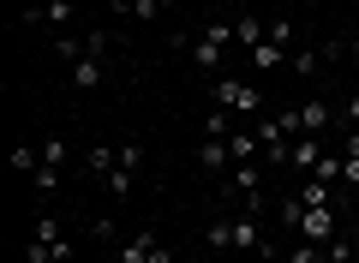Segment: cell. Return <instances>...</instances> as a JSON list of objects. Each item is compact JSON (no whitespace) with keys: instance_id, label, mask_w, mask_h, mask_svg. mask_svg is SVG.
<instances>
[{"instance_id":"1","label":"cell","mask_w":359,"mask_h":263,"mask_svg":"<svg viewBox=\"0 0 359 263\" xmlns=\"http://www.w3.org/2000/svg\"><path fill=\"white\" fill-rule=\"evenodd\" d=\"M210 96H216V108L240 114V120H264V90H257L252 78L222 72V78H210Z\"/></svg>"},{"instance_id":"2","label":"cell","mask_w":359,"mask_h":263,"mask_svg":"<svg viewBox=\"0 0 359 263\" xmlns=\"http://www.w3.org/2000/svg\"><path fill=\"white\" fill-rule=\"evenodd\" d=\"M228 42H233V18H216V25L192 30V66L210 78H222V66H228Z\"/></svg>"},{"instance_id":"3","label":"cell","mask_w":359,"mask_h":263,"mask_svg":"<svg viewBox=\"0 0 359 263\" xmlns=\"http://www.w3.org/2000/svg\"><path fill=\"white\" fill-rule=\"evenodd\" d=\"M25 263H72V239L60 234V215H36L30 245H25Z\"/></svg>"},{"instance_id":"4","label":"cell","mask_w":359,"mask_h":263,"mask_svg":"<svg viewBox=\"0 0 359 263\" xmlns=\"http://www.w3.org/2000/svg\"><path fill=\"white\" fill-rule=\"evenodd\" d=\"M294 234L299 239H311V245H330L335 234H341V210H306V203H299V222H294Z\"/></svg>"},{"instance_id":"5","label":"cell","mask_w":359,"mask_h":263,"mask_svg":"<svg viewBox=\"0 0 359 263\" xmlns=\"http://www.w3.org/2000/svg\"><path fill=\"white\" fill-rule=\"evenodd\" d=\"M60 168H66V138H42V162H36V174H30V186H36L42 198H54V191H60Z\"/></svg>"},{"instance_id":"6","label":"cell","mask_w":359,"mask_h":263,"mask_svg":"<svg viewBox=\"0 0 359 263\" xmlns=\"http://www.w3.org/2000/svg\"><path fill=\"white\" fill-rule=\"evenodd\" d=\"M318 162H323V138H318V132H299V138L287 144V168H294L299 180H311V174H318Z\"/></svg>"},{"instance_id":"7","label":"cell","mask_w":359,"mask_h":263,"mask_svg":"<svg viewBox=\"0 0 359 263\" xmlns=\"http://www.w3.org/2000/svg\"><path fill=\"white\" fill-rule=\"evenodd\" d=\"M294 114H299V132H318V138L330 132L335 120H341V108H330L323 96H306V102H294Z\"/></svg>"},{"instance_id":"8","label":"cell","mask_w":359,"mask_h":263,"mask_svg":"<svg viewBox=\"0 0 359 263\" xmlns=\"http://www.w3.org/2000/svg\"><path fill=\"white\" fill-rule=\"evenodd\" d=\"M72 18H78V0H36L25 13V25H54V30H72Z\"/></svg>"},{"instance_id":"9","label":"cell","mask_w":359,"mask_h":263,"mask_svg":"<svg viewBox=\"0 0 359 263\" xmlns=\"http://www.w3.org/2000/svg\"><path fill=\"white\" fill-rule=\"evenodd\" d=\"M198 168H204L210 180H228V174H233V150H228V138H204V144H198Z\"/></svg>"},{"instance_id":"10","label":"cell","mask_w":359,"mask_h":263,"mask_svg":"<svg viewBox=\"0 0 359 263\" xmlns=\"http://www.w3.org/2000/svg\"><path fill=\"white\" fill-rule=\"evenodd\" d=\"M269 239H264V227H257V210H245V215H233V251H264Z\"/></svg>"},{"instance_id":"11","label":"cell","mask_w":359,"mask_h":263,"mask_svg":"<svg viewBox=\"0 0 359 263\" xmlns=\"http://www.w3.org/2000/svg\"><path fill=\"white\" fill-rule=\"evenodd\" d=\"M102 72H108V60H102V54H78L66 78H72V90H96V84H102Z\"/></svg>"},{"instance_id":"12","label":"cell","mask_w":359,"mask_h":263,"mask_svg":"<svg viewBox=\"0 0 359 263\" xmlns=\"http://www.w3.org/2000/svg\"><path fill=\"white\" fill-rule=\"evenodd\" d=\"M114 162H120V144H90V150H84V168H90V180H108V174H114Z\"/></svg>"},{"instance_id":"13","label":"cell","mask_w":359,"mask_h":263,"mask_svg":"<svg viewBox=\"0 0 359 263\" xmlns=\"http://www.w3.org/2000/svg\"><path fill=\"white\" fill-rule=\"evenodd\" d=\"M264 36H269V18H257V13H240V18H233V42H240V48H257Z\"/></svg>"},{"instance_id":"14","label":"cell","mask_w":359,"mask_h":263,"mask_svg":"<svg viewBox=\"0 0 359 263\" xmlns=\"http://www.w3.org/2000/svg\"><path fill=\"white\" fill-rule=\"evenodd\" d=\"M156 245H162V239H156V227H138V234L120 245V263H150V251H156Z\"/></svg>"},{"instance_id":"15","label":"cell","mask_w":359,"mask_h":263,"mask_svg":"<svg viewBox=\"0 0 359 263\" xmlns=\"http://www.w3.org/2000/svg\"><path fill=\"white\" fill-rule=\"evenodd\" d=\"M323 66H330L323 48H294V54H287V72H294V78H318Z\"/></svg>"},{"instance_id":"16","label":"cell","mask_w":359,"mask_h":263,"mask_svg":"<svg viewBox=\"0 0 359 263\" xmlns=\"http://www.w3.org/2000/svg\"><path fill=\"white\" fill-rule=\"evenodd\" d=\"M245 54H252V66H257V72H282V66H287V54H294V48H276V42H257V48H245Z\"/></svg>"},{"instance_id":"17","label":"cell","mask_w":359,"mask_h":263,"mask_svg":"<svg viewBox=\"0 0 359 263\" xmlns=\"http://www.w3.org/2000/svg\"><path fill=\"white\" fill-rule=\"evenodd\" d=\"M306 210H330L335 203V186H323V180H299V191H294Z\"/></svg>"},{"instance_id":"18","label":"cell","mask_w":359,"mask_h":263,"mask_svg":"<svg viewBox=\"0 0 359 263\" xmlns=\"http://www.w3.org/2000/svg\"><path fill=\"white\" fill-rule=\"evenodd\" d=\"M204 245H210V251H222V257H228V251H233V215H216V222L204 227Z\"/></svg>"},{"instance_id":"19","label":"cell","mask_w":359,"mask_h":263,"mask_svg":"<svg viewBox=\"0 0 359 263\" xmlns=\"http://www.w3.org/2000/svg\"><path fill=\"white\" fill-rule=\"evenodd\" d=\"M264 42H276V48H299V25H294L287 13H276V18H269V36H264Z\"/></svg>"},{"instance_id":"20","label":"cell","mask_w":359,"mask_h":263,"mask_svg":"<svg viewBox=\"0 0 359 263\" xmlns=\"http://www.w3.org/2000/svg\"><path fill=\"white\" fill-rule=\"evenodd\" d=\"M228 132H233L228 108H210V114H204V138H228Z\"/></svg>"},{"instance_id":"21","label":"cell","mask_w":359,"mask_h":263,"mask_svg":"<svg viewBox=\"0 0 359 263\" xmlns=\"http://www.w3.org/2000/svg\"><path fill=\"white\" fill-rule=\"evenodd\" d=\"M36 162H42V144H18V150H13V168H18V174H36Z\"/></svg>"},{"instance_id":"22","label":"cell","mask_w":359,"mask_h":263,"mask_svg":"<svg viewBox=\"0 0 359 263\" xmlns=\"http://www.w3.org/2000/svg\"><path fill=\"white\" fill-rule=\"evenodd\" d=\"M132 180H138L132 168H114V174H108L102 186H108V198H132Z\"/></svg>"},{"instance_id":"23","label":"cell","mask_w":359,"mask_h":263,"mask_svg":"<svg viewBox=\"0 0 359 263\" xmlns=\"http://www.w3.org/2000/svg\"><path fill=\"white\" fill-rule=\"evenodd\" d=\"M311 180H323V186H330V180H341V156L323 150V162H318V174H311Z\"/></svg>"},{"instance_id":"24","label":"cell","mask_w":359,"mask_h":263,"mask_svg":"<svg viewBox=\"0 0 359 263\" xmlns=\"http://www.w3.org/2000/svg\"><path fill=\"white\" fill-rule=\"evenodd\" d=\"M341 126H347V132H359V90H347V102H341Z\"/></svg>"},{"instance_id":"25","label":"cell","mask_w":359,"mask_h":263,"mask_svg":"<svg viewBox=\"0 0 359 263\" xmlns=\"http://www.w3.org/2000/svg\"><path fill=\"white\" fill-rule=\"evenodd\" d=\"M84 54H102L108 60V30H84Z\"/></svg>"},{"instance_id":"26","label":"cell","mask_w":359,"mask_h":263,"mask_svg":"<svg viewBox=\"0 0 359 263\" xmlns=\"http://www.w3.org/2000/svg\"><path fill=\"white\" fill-rule=\"evenodd\" d=\"M341 174H347V186H359V156H347V150H341Z\"/></svg>"},{"instance_id":"27","label":"cell","mask_w":359,"mask_h":263,"mask_svg":"<svg viewBox=\"0 0 359 263\" xmlns=\"http://www.w3.org/2000/svg\"><path fill=\"white\" fill-rule=\"evenodd\" d=\"M114 13H120V18H138V13H144V0H114Z\"/></svg>"},{"instance_id":"28","label":"cell","mask_w":359,"mask_h":263,"mask_svg":"<svg viewBox=\"0 0 359 263\" xmlns=\"http://www.w3.org/2000/svg\"><path fill=\"white\" fill-rule=\"evenodd\" d=\"M240 263H276V251H269V245H264V251H245Z\"/></svg>"},{"instance_id":"29","label":"cell","mask_w":359,"mask_h":263,"mask_svg":"<svg viewBox=\"0 0 359 263\" xmlns=\"http://www.w3.org/2000/svg\"><path fill=\"white\" fill-rule=\"evenodd\" d=\"M150 263H174V251H168V245H156V251H150Z\"/></svg>"},{"instance_id":"30","label":"cell","mask_w":359,"mask_h":263,"mask_svg":"<svg viewBox=\"0 0 359 263\" xmlns=\"http://www.w3.org/2000/svg\"><path fill=\"white\" fill-rule=\"evenodd\" d=\"M347 54H353V60H359V36H353V42H347Z\"/></svg>"},{"instance_id":"31","label":"cell","mask_w":359,"mask_h":263,"mask_svg":"<svg viewBox=\"0 0 359 263\" xmlns=\"http://www.w3.org/2000/svg\"><path fill=\"white\" fill-rule=\"evenodd\" d=\"M282 6H299V0H282ZM306 6H318V0H306Z\"/></svg>"},{"instance_id":"32","label":"cell","mask_w":359,"mask_h":263,"mask_svg":"<svg viewBox=\"0 0 359 263\" xmlns=\"http://www.w3.org/2000/svg\"><path fill=\"white\" fill-rule=\"evenodd\" d=\"M276 263H287V257H276Z\"/></svg>"},{"instance_id":"33","label":"cell","mask_w":359,"mask_h":263,"mask_svg":"<svg viewBox=\"0 0 359 263\" xmlns=\"http://www.w3.org/2000/svg\"><path fill=\"white\" fill-rule=\"evenodd\" d=\"M323 263H330V257H323Z\"/></svg>"}]
</instances>
